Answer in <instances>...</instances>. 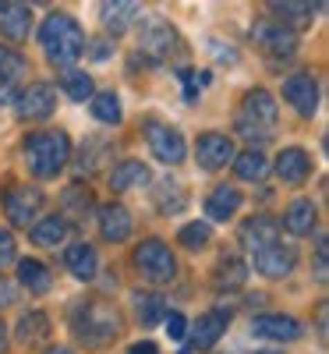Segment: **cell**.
Masks as SVG:
<instances>
[{"label":"cell","instance_id":"1","mask_svg":"<svg viewBox=\"0 0 329 354\" xmlns=\"http://www.w3.org/2000/svg\"><path fill=\"white\" fill-rule=\"evenodd\" d=\"M39 43H43L46 61H50L53 68L68 71V68H75V61L85 53V28H82L71 15L53 11V15L43 21V28H39Z\"/></svg>","mask_w":329,"mask_h":354},{"label":"cell","instance_id":"2","mask_svg":"<svg viewBox=\"0 0 329 354\" xmlns=\"http://www.w3.org/2000/svg\"><path fill=\"white\" fill-rule=\"evenodd\" d=\"M21 153H25V163H28V170H32V177L46 181V177H57L68 167L71 138L64 131H32L21 142Z\"/></svg>","mask_w":329,"mask_h":354},{"label":"cell","instance_id":"3","mask_svg":"<svg viewBox=\"0 0 329 354\" xmlns=\"http://www.w3.org/2000/svg\"><path fill=\"white\" fill-rule=\"evenodd\" d=\"M75 337L85 347H106L117 333H121V312H117L110 301H85L75 315Z\"/></svg>","mask_w":329,"mask_h":354},{"label":"cell","instance_id":"4","mask_svg":"<svg viewBox=\"0 0 329 354\" xmlns=\"http://www.w3.org/2000/svg\"><path fill=\"white\" fill-rule=\"evenodd\" d=\"M131 259H135V270L142 273V280H149V283H167L177 277V259L160 238L142 241Z\"/></svg>","mask_w":329,"mask_h":354},{"label":"cell","instance_id":"5","mask_svg":"<svg viewBox=\"0 0 329 354\" xmlns=\"http://www.w3.org/2000/svg\"><path fill=\"white\" fill-rule=\"evenodd\" d=\"M53 110H57V88L46 82H32L15 100V113L21 121H46V117H53Z\"/></svg>","mask_w":329,"mask_h":354},{"label":"cell","instance_id":"6","mask_svg":"<svg viewBox=\"0 0 329 354\" xmlns=\"http://www.w3.org/2000/svg\"><path fill=\"white\" fill-rule=\"evenodd\" d=\"M145 142H149V149L156 153V160H163V163H170V167H177L185 160V135L177 131V128H170V124H160V121H153V124H145Z\"/></svg>","mask_w":329,"mask_h":354},{"label":"cell","instance_id":"7","mask_svg":"<svg viewBox=\"0 0 329 354\" xmlns=\"http://www.w3.org/2000/svg\"><path fill=\"white\" fill-rule=\"evenodd\" d=\"M4 209H8V220L15 227H28V223L39 216V209H43V192L39 188H28V185H15L4 195Z\"/></svg>","mask_w":329,"mask_h":354},{"label":"cell","instance_id":"8","mask_svg":"<svg viewBox=\"0 0 329 354\" xmlns=\"http://www.w3.org/2000/svg\"><path fill=\"white\" fill-rule=\"evenodd\" d=\"M138 46L145 57H153V61H167L170 50L177 46V32H173V25L163 21V18H149L142 25V32H138Z\"/></svg>","mask_w":329,"mask_h":354},{"label":"cell","instance_id":"9","mask_svg":"<svg viewBox=\"0 0 329 354\" xmlns=\"http://www.w3.org/2000/svg\"><path fill=\"white\" fill-rule=\"evenodd\" d=\"M252 39L269 57H290L297 50V36L290 32V28L276 25V21H255L252 25Z\"/></svg>","mask_w":329,"mask_h":354},{"label":"cell","instance_id":"10","mask_svg":"<svg viewBox=\"0 0 329 354\" xmlns=\"http://www.w3.org/2000/svg\"><path fill=\"white\" fill-rule=\"evenodd\" d=\"M195 160L202 170H220L234 160V142L220 131H202L195 142Z\"/></svg>","mask_w":329,"mask_h":354},{"label":"cell","instance_id":"11","mask_svg":"<svg viewBox=\"0 0 329 354\" xmlns=\"http://www.w3.org/2000/svg\"><path fill=\"white\" fill-rule=\"evenodd\" d=\"M241 121L269 135V131H273V124H276V96L265 93V88H252V93L245 96Z\"/></svg>","mask_w":329,"mask_h":354},{"label":"cell","instance_id":"12","mask_svg":"<svg viewBox=\"0 0 329 354\" xmlns=\"http://www.w3.org/2000/svg\"><path fill=\"white\" fill-rule=\"evenodd\" d=\"M283 100H287L297 113H301V117H312L315 106H319V85H315V78L305 75V71L290 75V78L283 82Z\"/></svg>","mask_w":329,"mask_h":354},{"label":"cell","instance_id":"13","mask_svg":"<svg viewBox=\"0 0 329 354\" xmlns=\"http://www.w3.org/2000/svg\"><path fill=\"white\" fill-rule=\"evenodd\" d=\"M276 238H280V220L269 216V213H255V216L245 220V227H241V241H245V248H252V252H262V248H269V245H276Z\"/></svg>","mask_w":329,"mask_h":354},{"label":"cell","instance_id":"14","mask_svg":"<svg viewBox=\"0 0 329 354\" xmlns=\"http://www.w3.org/2000/svg\"><path fill=\"white\" fill-rule=\"evenodd\" d=\"M294 262H297L294 248H283V245L276 241V245L255 252V273H262V277H269V280H280V277H287V273L294 270Z\"/></svg>","mask_w":329,"mask_h":354},{"label":"cell","instance_id":"15","mask_svg":"<svg viewBox=\"0 0 329 354\" xmlns=\"http://www.w3.org/2000/svg\"><path fill=\"white\" fill-rule=\"evenodd\" d=\"M100 234L110 241V245H121L131 238V213L124 209V205H100Z\"/></svg>","mask_w":329,"mask_h":354},{"label":"cell","instance_id":"16","mask_svg":"<svg viewBox=\"0 0 329 354\" xmlns=\"http://www.w3.org/2000/svg\"><path fill=\"white\" fill-rule=\"evenodd\" d=\"M28 28H32V8L28 4H0V32L11 43L28 39Z\"/></svg>","mask_w":329,"mask_h":354},{"label":"cell","instance_id":"17","mask_svg":"<svg viewBox=\"0 0 329 354\" xmlns=\"http://www.w3.org/2000/svg\"><path fill=\"white\" fill-rule=\"evenodd\" d=\"M252 330L255 337H265V340H297L301 337V322L294 315H255Z\"/></svg>","mask_w":329,"mask_h":354},{"label":"cell","instance_id":"18","mask_svg":"<svg viewBox=\"0 0 329 354\" xmlns=\"http://www.w3.org/2000/svg\"><path fill=\"white\" fill-rule=\"evenodd\" d=\"M64 266H68V273H71L75 280H96V273H100V255H96V248L88 245V241H78V245H71V248L64 252Z\"/></svg>","mask_w":329,"mask_h":354},{"label":"cell","instance_id":"19","mask_svg":"<svg viewBox=\"0 0 329 354\" xmlns=\"http://www.w3.org/2000/svg\"><path fill=\"white\" fill-rule=\"evenodd\" d=\"M276 174H280V181L283 185H301L308 181V174H312V160L305 149H297V145H290V149L280 153L276 160Z\"/></svg>","mask_w":329,"mask_h":354},{"label":"cell","instance_id":"20","mask_svg":"<svg viewBox=\"0 0 329 354\" xmlns=\"http://www.w3.org/2000/svg\"><path fill=\"white\" fill-rule=\"evenodd\" d=\"M223 333H227V312H205L191 326V344L195 351H209V347H216Z\"/></svg>","mask_w":329,"mask_h":354},{"label":"cell","instance_id":"21","mask_svg":"<svg viewBox=\"0 0 329 354\" xmlns=\"http://www.w3.org/2000/svg\"><path fill=\"white\" fill-rule=\"evenodd\" d=\"M237 209H241V192L234 185H220L205 195V213L209 220H230Z\"/></svg>","mask_w":329,"mask_h":354},{"label":"cell","instance_id":"22","mask_svg":"<svg viewBox=\"0 0 329 354\" xmlns=\"http://www.w3.org/2000/svg\"><path fill=\"white\" fill-rule=\"evenodd\" d=\"M153 181V174H149V167L145 163H138V160H124V163H117L113 170H110V188L113 192H131V188H138V185H149Z\"/></svg>","mask_w":329,"mask_h":354},{"label":"cell","instance_id":"23","mask_svg":"<svg viewBox=\"0 0 329 354\" xmlns=\"http://www.w3.org/2000/svg\"><path fill=\"white\" fill-rule=\"evenodd\" d=\"M15 337L21 347H36L50 337V315L46 312H25L15 326Z\"/></svg>","mask_w":329,"mask_h":354},{"label":"cell","instance_id":"24","mask_svg":"<svg viewBox=\"0 0 329 354\" xmlns=\"http://www.w3.org/2000/svg\"><path fill=\"white\" fill-rule=\"evenodd\" d=\"M18 283L28 287V294H46L53 277H50V266H43L39 259H21L18 262Z\"/></svg>","mask_w":329,"mask_h":354},{"label":"cell","instance_id":"25","mask_svg":"<svg viewBox=\"0 0 329 354\" xmlns=\"http://www.w3.org/2000/svg\"><path fill=\"white\" fill-rule=\"evenodd\" d=\"M245 280H248V266L237 259V255H223L220 266H216V273H213L216 290H237Z\"/></svg>","mask_w":329,"mask_h":354},{"label":"cell","instance_id":"26","mask_svg":"<svg viewBox=\"0 0 329 354\" xmlns=\"http://www.w3.org/2000/svg\"><path fill=\"white\" fill-rule=\"evenodd\" d=\"M283 227L290 234H312V227H315V202L312 198H297L283 213Z\"/></svg>","mask_w":329,"mask_h":354},{"label":"cell","instance_id":"27","mask_svg":"<svg viewBox=\"0 0 329 354\" xmlns=\"http://www.w3.org/2000/svg\"><path fill=\"white\" fill-rule=\"evenodd\" d=\"M61 205H64V213L71 220H85L88 213H93V192H88L82 181L78 185H68L64 195H61Z\"/></svg>","mask_w":329,"mask_h":354},{"label":"cell","instance_id":"28","mask_svg":"<svg viewBox=\"0 0 329 354\" xmlns=\"http://www.w3.org/2000/svg\"><path fill=\"white\" fill-rule=\"evenodd\" d=\"M138 18H142L138 4H103V25L110 32H128Z\"/></svg>","mask_w":329,"mask_h":354},{"label":"cell","instance_id":"29","mask_svg":"<svg viewBox=\"0 0 329 354\" xmlns=\"http://www.w3.org/2000/svg\"><path fill=\"white\" fill-rule=\"evenodd\" d=\"M269 11L276 15V25L280 21H287V25H312V18H315V11H319V4H297V0H287V4H269ZM283 25V28H287Z\"/></svg>","mask_w":329,"mask_h":354},{"label":"cell","instance_id":"30","mask_svg":"<svg viewBox=\"0 0 329 354\" xmlns=\"http://www.w3.org/2000/svg\"><path fill=\"white\" fill-rule=\"evenodd\" d=\"M68 220H61V216H46V220H39L36 227H32V241L36 245H43V248H57L64 238H68Z\"/></svg>","mask_w":329,"mask_h":354},{"label":"cell","instance_id":"31","mask_svg":"<svg viewBox=\"0 0 329 354\" xmlns=\"http://www.w3.org/2000/svg\"><path fill=\"white\" fill-rule=\"evenodd\" d=\"M234 170H237V177H241V181H262L265 170H269L265 153H262V149H245L241 156L234 160Z\"/></svg>","mask_w":329,"mask_h":354},{"label":"cell","instance_id":"32","mask_svg":"<svg viewBox=\"0 0 329 354\" xmlns=\"http://www.w3.org/2000/svg\"><path fill=\"white\" fill-rule=\"evenodd\" d=\"M135 315H138L142 326H156V322H163V315H167V305H163L160 294H138L135 298Z\"/></svg>","mask_w":329,"mask_h":354},{"label":"cell","instance_id":"33","mask_svg":"<svg viewBox=\"0 0 329 354\" xmlns=\"http://www.w3.org/2000/svg\"><path fill=\"white\" fill-rule=\"evenodd\" d=\"M61 88H64V96H71V100H93V78H88L85 71H75V68H68V71H61Z\"/></svg>","mask_w":329,"mask_h":354},{"label":"cell","instance_id":"34","mask_svg":"<svg viewBox=\"0 0 329 354\" xmlns=\"http://www.w3.org/2000/svg\"><path fill=\"white\" fill-rule=\"evenodd\" d=\"M25 57L18 53V50H11V46H0V85H15L21 75H25Z\"/></svg>","mask_w":329,"mask_h":354},{"label":"cell","instance_id":"35","mask_svg":"<svg viewBox=\"0 0 329 354\" xmlns=\"http://www.w3.org/2000/svg\"><path fill=\"white\" fill-rule=\"evenodd\" d=\"M121 100H117V93H96L93 96V117L103 124H121Z\"/></svg>","mask_w":329,"mask_h":354},{"label":"cell","instance_id":"36","mask_svg":"<svg viewBox=\"0 0 329 354\" xmlns=\"http://www.w3.org/2000/svg\"><path fill=\"white\" fill-rule=\"evenodd\" d=\"M156 205H160V213H181L185 205H188V195L177 188V185H160L156 188Z\"/></svg>","mask_w":329,"mask_h":354},{"label":"cell","instance_id":"37","mask_svg":"<svg viewBox=\"0 0 329 354\" xmlns=\"http://www.w3.org/2000/svg\"><path fill=\"white\" fill-rule=\"evenodd\" d=\"M177 238H181L185 248H205L209 245V223H198V220L195 223H185Z\"/></svg>","mask_w":329,"mask_h":354},{"label":"cell","instance_id":"38","mask_svg":"<svg viewBox=\"0 0 329 354\" xmlns=\"http://www.w3.org/2000/svg\"><path fill=\"white\" fill-rule=\"evenodd\" d=\"M163 322H167V337H170V340H181V337L188 333V319H185L181 312L163 315Z\"/></svg>","mask_w":329,"mask_h":354},{"label":"cell","instance_id":"39","mask_svg":"<svg viewBox=\"0 0 329 354\" xmlns=\"http://www.w3.org/2000/svg\"><path fill=\"white\" fill-rule=\"evenodd\" d=\"M18 259V245L11 230H0V266H11Z\"/></svg>","mask_w":329,"mask_h":354},{"label":"cell","instance_id":"40","mask_svg":"<svg viewBox=\"0 0 329 354\" xmlns=\"http://www.w3.org/2000/svg\"><path fill=\"white\" fill-rule=\"evenodd\" d=\"M15 283L8 280V277H0V308H8V305H15Z\"/></svg>","mask_w":329,"mask_h":354},{"label":"cell","instance_id":"41","mask_svg":"<svg viewBox=\"0 0 329 354\" xmlns=\"http://www.w3.org/2000/svg\"><path fill=\"white\" fill-rule=\"evenodd\" d=\"M315 277L326 280V238H319V252H315Z\"/></svg>","mask_w":329,"mask_h":354},{"label":"cell","instance_id":"42","mask_svg":"<svg viewBox=\"0 0 329 354\" xmlns=\"http://www.w3.org/2000/svg\"><path fill=\"white\" fill-rule=\"evenodd\" d=\"M128 354H160V351H156V344H135Z\"/></svg>","mask_w":329,"mask_h":354},{"label":"cell","instance_id":"43","mask_svg":"<svg viewBox=\"0 0 329 354\" xmlns=\"http://www.w3.org/2000/svg\"><path fill=\"white\" fill-rule=\"evenodd\" d=\"M319 333L326 337V305H319Z\"/></svg>","mask_w":329,"mask_h":354},{"label":"cell","instance_id":"44","mask_svg":"<svg viewBox=\"0 0 329 354\" xmlns=\"http://www.w3.org/2000/svg\"><path fill=\"white\" fill-rule=\"evenodd\" d=\"M8 347V326H4V319H0V351Z\"/></svg>","mask_w":329,"mask_h":354},{"label":"cell","instance_id":"45","mask_svg":"<svg viewBox=\"0 0 329 354\" xmlns=\"http://www.w3.org/2000/svg\"><path fill=\"white\" fill-rule=\"evenodd\" d=\"M43 354H75V351H68V347H46Z\"/></svg>","mask_w":329,"mask_h":354},{"label":"cell","instance_id":"46","mask_svg":"<svg viewBox=\"0 0 329 354\" xmlns=\"http://www.w3.org/2000/svg\"><path fill=\"white\" fill-rule=\"evenodd\" d=\"M106 53H110V50H106L103 43H100V46H93V57H100V61H103V57H106Z\"/></svg>","mask_w":329,"mask_h":354},{"label":"cell","instance_id":"47","mask_svg":"<svg viewBox=\"0 0 329 354\" xmlns=\"http://www.w3.org/2000/svg\"><path fill=\"white\" fill-rule=\"evenodd\" d=\"M255 354H283V351H255Z\"/></svg>","mask_w":329,"mask_h":354}]
</instances>
